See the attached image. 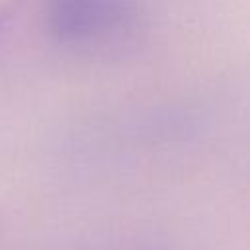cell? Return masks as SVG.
Instances as JSON below:
<instances>
[{"mask_svg":"<svg viewBox=\"0 0 250 250\" xmlns=\"http://www.w3.org/2000/svg\"><path fill=\"white\" fill-rule=\"evenodd\" d=\"M139 20L133 0H49L45 25L61 43H84L129 29Z\"/></svg>","mask_w":250,"mask_h":250,"instance_id":"obj_1","label":"cell"},{"mask_svg":"<svg viewBox=\"0 0 250 250\" xmlns=\"http://www.w3.org/2000/svg\"><path fill=\"white\" fill-rule=\"evenodd\" d=\"M8 18H10V10H6V8H0V31L4 29V25H6Z\"/></svg>","mask_w":250,"mask_h":250,"instance_id":"obj_2","label":"cell"}]
</instances>
